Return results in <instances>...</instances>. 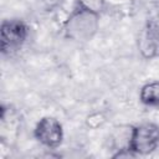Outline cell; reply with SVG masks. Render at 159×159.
Returning a JSON list of instances; mask_svg holds the SVG:
<instances>
[{"label": "cell", "mask_w": 159, "mask_h": 159, "mask_svg": "<svg viewBox=\"0 0 159 159\" xmlns=\"http://www.w3.org/2000/svg\"><path fill=\"white\" fill-rule=\"evenodd\" d=\"M41 4L47 9V10H53V9H57L60 7L66 0H40Z\"/></svg>", "instance_id": "52a82bcc"}, {"label": "cell", "mask_w": 159, "mask_h": 159, "mask_svg": "<svg viewBox=\"0 0 159 159\" xmlns=\"http://www.w3.org/2000/svg\"><path fill=\"white\" fill-rule=\"evenodd\" d=\"M99 12L83 0H76L63 22V35L75 42L91 41L99 30Z\"/></svg>", "instance_id": "6da1fadb"}, {"label": "cell", "mask_w": 159, "mask_h": 159, "mask_svg": "<svg viewBox=\"0 0 159 159\" xmlns=\"http://www.w3.org/2000/svg\"><path fill=\"white\" fill-rule=\"evenodd\" d=\"M139 51L145 58L159 56V16H155L145 24L139 37Z\"/></svg>", "instance_id": "5b68a950"}, {"label": "cell", "mask_w": 159, "mask_h": 159, "mask_svg": "<svg viewBox=\"0 0 159 159\" xmlns=\"http://www.w3.org/2000/svg\"><path fill=\"white\" fill-rule=\"evenodd\" d=\"M30 30L20 19H6L0 27V48L2 55H14L26 42Z\"/></svg>", "instance_id": "7a4b0ae2"}, {"label": "cell", "mask_w": 159, "mask_h": 159, "mask_svg": "<svg viewBox=\"0 0 159 159\" xmlns=\"http://www.w3.org/2000/svg\"><path fill=\"white\" fill-rule=\"evenodd\" d=\"M159 145V125L150 122L132 127L129 150L135 155H148Z\"/></svg>", "instance_id": "3957f363"}, {"label": "cell", "mask_w": 159, "mask_h": 159, "mask_svg": "<svg viewBox=\"0 0 159 159\" xmlns=\"http://www.w3.org/2000/svg\"><path fill=\"white\" fill-rule=\"evenodd\" d=\"M139 99L145 106H159V81L145 83L140 88Z\"/></svg>", "instance_id": "8992f818"}, {"label": "cell", "mask_w": 159, "mask_h": 159, "mask_svg": "<svg viewBox=\"0 0 159 159\" xmlns=\"http://www.w3.org/2000/svg\"><path fill=\"white\" fill-rule=\"evenodd\" d=\"M35 139L47 149H56L63 142V128L53 117H42L34 129Z\"/></svg>", "instance_id": "277c9868"}]
</instances>
